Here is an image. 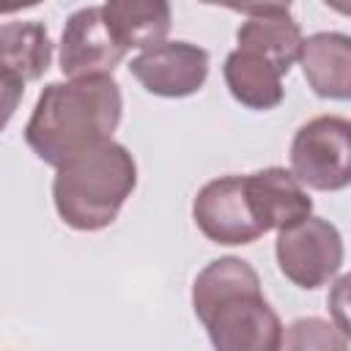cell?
Segmentation results:
<instances>
[{"label":"cell","instance_id":"d6986e66","mask_svg":"<svg viewBox=\"0 0 351 351\" xmlns=\"http://www.w3.org/2000/svg\"><path fill=\"white\" fill-rule=\"evenodd\" d=\"M329 8H335L337 14H348L351 11V0H324Z\"/></svg>","mask_w":351,"mask_h":351},{"label":"cell","instance_id":"ba28073f","mask_svg":"<svg viewBox=\"0 0 351 351\" xmlns=\"http://www.w3.org/2000/svg\"><path fill=\"white\" fill-rule=\"evenodd\" d=\"M126 49L112 38L104 25L101 8L88 5L74 11L66 19L60 36V71L71 80L112 74V69L123 60Z\"/></svg>","mask_w":351,"mask_h":351},{"label":"cell","instance_id":"3957f363","mask_svg":"<svg viewBox=\"0 0 351 351\" xmlns=\"http://www.w3.org/2000/svg\"><path fill=\"white\" fill-rule=\"evenodd\" d=\"M137 186L134 156L110 140L58 165L52 200L60 219L74 230H101L115 222L121 206Z\"/></svg>","mask_w":351,"mask_h":351},{"label":"cell","instance_id":"5b68a950","mask_svg":"<svg viewBox=\"0 0 351 351\" xmlns=\"http://www.w3.org/2000/svg\"><path fill=\"white\" fill-rule=\"evenodd\" d=\"M277 266L293 285L315 291L326 285L343 266V236L321 217H302L277 233Z\"/></svg>","mask_w":351,"mask_h":351},{"label":"cell","instance_id":"2e32d148","mask_svg":"<svg viewBox=\"0 0 351 351\" xmlns=\"http://www.w3.org/2000/svg\"><path fill=\"white\" fill-rule=\"evenodd\" d=\"M293 0H217V5H225L230 11L247 14V16H266V14H288Z\"/></svg>","mask_w":351,"mask_h":351},{"label":"cell","instance_id":"8992f818","mask_svg":"<svg viewBox=\"0 0 351 351\" xmlns=\"http://www.w3.org/2000/svg\"><path fill=\"white\" fill-rule=\"evenodd\" d=\"M192 217L197 230L214 244L236 247V244H252L263 236L255 219V208L244 176H222L208 181L195 195Z\"/></svg>","mask_w":351,"mask_h":351},{"label":"cell","instance_id":"ac0fdd59","mask_svg":"<svg viewBox=\"0 0 351 351\" xmlns=\"http://www.w3.org/2000/svg\"><path fill=\"white\" fill-rule=\"evenodd\" d=\"M41 0H0V14H16L22 8H33Z\"/></svg>","mask_w":351,"mask_h":351},{"label":"cell","instance_id":"6da1fadb","mask_svg":"<svg viewBox=\"0 0 351 351\" xmlns=\"http://www.w3.org/2000/svg\"><path fill=\"white\" fill-rule=\"evenodd\" d=\"M121 88L110 74L49 82L25 126V143L41 162L58 167L110 140L121 123Z\"/></svg>","mask_w":351,"mask_h":351},{"label":"cell","instance_id":"9c48e42d","mask_svg":"<svg viewBox=\"0 0 351 351\" xmlns=\"http://www.w3.org/2000/svg\"><path fill=\"white\" fill-rule=\"evenodd\" d=\"M244 181L255 208V219L263 233L280 230L313 211L307 189L285 167H263L258 173L244 176Z\"/></svg>","mask_w":351,"mask_h":351},{"label":"cell","instance_id":"8fae6325","mask_svg":"<svg viewBox=\"0 0 351 351\" xmlns=\"http://www.w3.org/2000/svg\"><path fill=\"white\" fill-rule=\"evenodd\" d=\"M225 85L230 96L250 110H271L282 101V71L280 66L250 47H236L225 58Z\"/></svg>","mask_w":351,"mask_h":351},{"label":"cell","instance_id":"7a4b0ae2","mask_svg":"<svg viewBox=\"0 0 351 351\" xmlns=\"http://www.w3.org/2000/svg\"><path fill=\"white\" fill-rule=\"evenodd\" d=\"M192 307L219 351H277L282 324L261 293L258 271L241 258L211 261L192 285Z\"/></svg>","mask_w":351,"mask_h":351},{"label":"cell","instance_id":"9a60e30c","mask_svg":"<svg viewBox=\"0 0 351 351\" xmlns=\"http://www.w3.org/2000/svg\"><path fill=\"white\" fill-rule=\"evenodd\" d=\"M280 348H346V337L337 335V326L321 318H299L282 332Z\"/></svg>","mask_w":351,"mask_h":351},{"label":"cell","instance_id":"ffe728a7","mask_svg":"<svg viewBox=\"0 0 351 351\" xmlns=\"http://www.w3.org/2000/svg\"><path fill=\"white\" fill-rule=\"evenodd\" d=\"M200 3H206V5H217V0H200Z\"/></svg>","mask_w":351,"mask_h":351},{"label":"cell","instance_id":"5bb4252c","mask_svg":"<svg viewBox=\"0 0 351 351\" xmlns=\"http://www.w3.org/2000/svg\"><path fill=\"white\" fill-rule=\"evenodd\" d=\"M239 47H250L255 52H263L271 58L282 74L291 71V66L299 60L302 49V30L288 14H266V16H250L236 30Z\"/></svg>","mask_w":351,"mask_h":351},{"label":"cell","instance_id":"52a82bcc","mask_svg":"<svg viewBox=\"0 0 351 351\" xmlns=\"http://www.w3.org/2000/svg\"><path fill=\"white\" fill-rule=\"evenodd\" d=\"M129 71L148 93L184 99L203 88L208 77V52L189 41H162L132 58Z\"/></svg>","mask_w":351,"mask_h":351},{"label":"cell","instance_id":"7c38bea8","mask_svg":"<svg viewBox=\"0 0 351 351\" xmlns=\"http://www.w3.org/2000/svg\"><path fill=\"white\" fill-rule=\"evenodd\" d=\"M101 16L112 38L129 49H148L162 44L170 33V0H107Z\"/></svg>","mask_w":351,"mask_h":351},{"label":"cell","instance_id":"30bf717a","mask_svg":"<svg viewBox=\"0 0 351 351\" xmlns=\"http://www.w3.org/2000/svg\"><path fill=\"white\" fill-rule=\"evenodd\" d=\"M299 63L304 80L321 99L346 101L351 96V38L346 33H315L302 38Z\"/></svg>","mask_w":351,"mask_h":351},{"label":"cell","instance_id":"277c9868","mask_svg":"<svg viewBox=\"0 0 351 351\" xmlns=\"http://www.w3.org/2000/svg\"><path fill=\"white\" fill-rule=\"evenodd\" d=\"M291 173L318 192L346 189L351 181V123L340 115H318L299 126L291 143Z\"/></svg>","mask_w":351,"mask_h":351},{"label":"cell","instance_id":"4fadbf2b","mask_svg":"<svg viewBox=\"0 0 351 351\" xmlns=\"http://www.w3.org/2000/svg\"><path fill=\"white\" fill-rule=\"evenodd\" d=\"M52 60V41L41 22L0 25V74L16 82H36Z\"/></svg>","mask_w":351,"mask_h":351},{"label":"cell","instance_id":"e0dca14e","mask_svg":"<svg viewBox=\"0 0 351 351\" xmlns=\"http://www.w3.org/2000/svg\"><path fill=\"white\" fill-rule=\"evenodd\" d=\"M22 93H25V85L11 80V77H3L0 74V132L8 126V121L14 118L19 101H22Z\"/></svg>","mask_w":351,"mask_h":351}]
</instances>
